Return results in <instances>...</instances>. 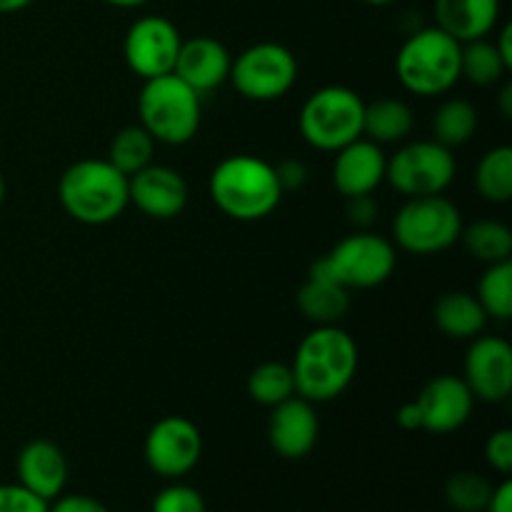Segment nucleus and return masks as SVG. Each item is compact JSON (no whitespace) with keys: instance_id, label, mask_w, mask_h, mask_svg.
<instances>
[{"instance_id":"ea45409f","label":"nucleus","mask_w":512,"mask_h":512,"mask_svg":"<svg viewBox=\"0 0 512 512\" xmlns=\"http://www.w3.org/2000/svg\"><path fill=\"white\" fill-rule=\"evenodd\" d=\"M495 48H498V53L503 55V60L508 63V68L512 70V25H503V30L498 33V38L493 40Z\"/></svg>"},{"instance_id":"c756f323","label":"nucleus","mask_w":512,"mask_h":512,"mask_svg":"<svg viewBox=\"0 0 512 512\" xmlns=\"http://www.w3.org/2000/svg\"><path fill=\"white\" fill-rule=\"evenodd\" d=\"M478 303L483 305L485 315L493 320H505L512 318V263L488 265V270L483 273L478 283Z\"/></svg>"},{"instance_id":"ddd939ff","label":"nucleus","mask_w":512,"mask_h":512,"mask_svg":"<svg viewBox=\"0 0 512 512\" xmlns=\"http://www.w3.org/2000/svg\"><path fill=\"white\" fill-rule=\"evenodd\" d=\"M463 380L473 398L503 403L512 393V348L495 335H478L470 343L463 363Z\"/></svg>"},{"instance_id":"a878e982","label":"nucleus","mask_w":512,"mask_h":512,"mask_svg":"<svg viewBox=\"0 0 512 512\" xmlns=\"http://www.w3.org/2000/svg\"><path fill=\"white\" fill-rule=\"evenodd\" d=\"M478 130V110L470 100L450 98L435 110L433 115V140L445 148H458L468 143Z\"/></svg>"},{"instance_id":"6ab92c4d","label":"nucleus","mask_w":512,"mask_h":512,"mask_svg":"<svg viewBox=\"0 0 512 512\" xmlns=\"http://www.w3.org/2000/svg\"><path fill=\"white\" fill-rule=\"evenodd\" d=\"M18 483L53 503L68 483V460L50 440H30L18 455Z\"/></svg>"},{"instance_id":"58836bf2","label":"nucleus","mask_w":512,"mask_h":512,"mask_svg":"<svg viewBox=\"0 0 512 512\" xmlns=\"http://www.w3.org/2000/svg\"><path fill=\"white\" fill-rule=\"evenodd\" d=\"M398 425L403 430H420V410L418 405L413 403H405L403 408L398 410Z\"/></svg>"},{"instance_id":"f03ea898","label":"nucleus","mask_w":512,"mask_h":512,"mask_svg":"<svg viewBox=\"0 0 512 512\" xmlns=\"http://www.w3.org/2000/svg\"><path fill=\"white\" fill-rule=\"evenodd\" d=\"M210 198L220 213L240 223L263 220L280 205V190L275 165L258 155H230L215 165L210 175Z\"/></svg>"},{"instance_id":"4468645a","label":"nucleus","mask_w":512,"mask_h":512,"mask_svg":"<svg viewBox=\"0 0 512 512\" xmlns=\"http://www.w3.org/2000/svg\"><path fill=\"white\" fill-rule=\"evenodd\" d=\"M473 400V393L463 378H455V375L433 378L415 398L420 410V430L433 435L455 433L468 423L473 413Z\"/></svg>"},{"instance_id":"9d476101","label":"nucleus","mask_w":512,"mask_h":512,"mask_svg":"<svg viewBox=\"0 0 512 512\" xmlns=\"http://www.w3.org/2000/svg\"><path fill=\"white\" fill-rule=\"evenodd\" d=\"M230 80L245 100L270 103L295 85L298 60L280 43L250 45L230 63Z\"/></svg>"},{"instance_id":"f3484780","label":"nucleus","mask_w":512,"mask_h":512,"mask_svg":"<svg viewBox=\"0 0 512 512\" xmlns=\"http://www.w3.org/2000/svg\"><path fill=\"white\" fill-rule=\"evenodd\" d=\"M385 158L383 148L368 138H358L335 153L333 183L340 195L355 198V195H373L385 180Z\"/></svg>"},{"instance_id":"c9c22d12","label":"nucleus","mask_w":512,"mask_h":512,"mask_svg":"<svg viewBox=\"0 0 512 512\" xmlns=\"http://www.w3.org/2000/svg\"><path fill=\"white\" fill-rule=\"evenodd\" d=\"M378 218V203L370 195H355L348 198V220L358 228H368Z\"/></svg>"},{"instance_id":"f8f14e48","label":"nucleus","mask_w":512,"mask_h":512,"mask_svg":"<svg viewBox=\"0 0 512 512\" xmlns=\"http://www.w3.org/2000/svg\"><path fill=\"white\" fill-rule=\"evenodd\" d=\"M180 45H183V38L173 20L163 15H143L125 33L123 55L135 75L150 80L173 73Z\"/></svg>"},{"instance_id":"4c0bfd02","label":"nucleus","mask_w":512,"mask_h":512,"mask_svg":"<svg viewBox=\"0 0 512 512\" xmlns=\"http://www.w3.org/2000/svg\"><path fill=\"white\" fill-rule=\"evenodd\" d=\"M485 512H512V483L510 480H503L498 488H493Z\"/></svg>"},{"instance_id":"393cba45","label":"nucleus","mask_w":512,"mask_h":512,"mask_svg":"<svg viewBox=\"0 0 512 512\" xmlns=\"http://www.w3.org/2000/svg\"><path fill=\"white\" fill-rule=\"evenodd\" d=\"M468 253L485 265L505 263L512 255V230L500 220H475L460 233Z\"/></svg>"},{"instance_id":"a19ab883","label":"nucleus","mask_w":512,"mask_h":512,"mask_svg":"<svg viewBox=\"0 0 512 512\" xmlns=\"http://www.w3.org/2000/svg\"><path fill=\"white\" fill-rule=\"evenodd\" d=\"M33 0H0V15H8V13H20L25 10Z\"/></svg>"},{"instance_id":"20e7f679","label":"nucleus","mask_w":512,"mask_h":512,"mask_svg":"<svg viewBox=\"0 0 512 512\" xmlns=\"http://www.w3.org/2000/svg\"><path fill=\"white\" fill-rule=\"evenodd\" d=\"M460 50L463 43L438 25L420 28L398 50L395 73L408 93L420 98L443 95L460 80Z\"/></svg>"},{"instance_id":"473e14b6","label":"nucleus","mask_w":512,"mask_h":512,"mask_svg":"<svg viewBox=\"0 0 512 512\" xmlns=\"http://www.w3.org/2000/svg\"><path fill=\"white\" fill-rule=\"evenodd\" d=\"M48 505L20 483L0 485V512H48Z\"/></svg>"},{"instance_id":"a18cd8bd","label":"nucleus","mask_w":512,"mask_h":512,"mask_svg":"<svg viewBox=\"0 0 512 512\" xmlns=\"http://www.w3.org/2000/svg\"><path fill=\"white\" fill-rule=\"evenodd\" d=\"M3 200H5V180L3 175H0V205H3Z\"/></svg>"},{"instance_id":"5701e85b","label":"nucleus","mask_w":512,"mask_h":512,"mask_svg":"<svg viewBox=\"0 0 512 512\" xmlns=\"http://www.w3.org/2000/svg\"><path fill=\"white\" fill-rule=\"evenodd\" d=\"M415 123V115L405 100L398 98H378L373 103H365L363 110V138L373 143H400L410 135Z\"/></svg>"},{"instance_id":"2f4dec72","label":"nucleus","mask_w":512,"mask_h":512,"mask_svg":"<svg viewBox=\"0 0 512 512\" xmlns=\"http://www.w3.org/2000/svg\"><path fill=\"white\" fill-rule=\"evenodd\" d=\"M153 512H205V500L190 485H168L153 500Z\"/></svg>"},{"instance_id":"f704fd0d","label":"nucleus","mask_w":512,"mask_h":512,"mask_svg":"<svg viewBox=\"0 0 512 512\" xmlns=\"http://www.w3.org/2000/svg\"><path fill=\"white\" fill-rule=\"evenodd\" d=\"M48 512H110L100 500L90 495H58L48 505Z\"/></svg>"},{"instance_id":"dca6fc26","label":"nucleus","mask_w":512,"mask_h":512,"mask_svg":"<svg viewBox=\"0 0 512 512\" xmlns=\"http://www.w3.org/2000/svg\"><path fill=\"white\" fill-rule=\"evenodd\" d=\"M320 423L313 403L300 395L275 405L268 423V440L275 453L285 460H300L318 443Z\"/></svg>"},{"instance_id":"e433bc0d","label":"nucleus","mask_w":512,"mask_h":512,"mask_svg":"<svg viewBox=\"0 0 512 512\" xmlns=\"http://www.w3.org/2000/svg\"><path fill=\"white\" fill-rule=\"evenodd\" d=\"M275 175H278V183L283 193L288 190H300L308 180V168H305L300 160H283L280 165H275Z\"/></svg>"},{"instance_id":"bb28decb","label":"nucleus","mask_w":512,"mask_h":512,"mask_svg":"<svg viewBox=\"0 0 512 512\" xmlns=\"http://www.w3.org/2000/svg\"><path fill=\"white\" fill-rule=\"evenodd\" d=\"M155 140L143 125H128L110 140L108 163L118 168L125 178L135 175L138 170L148 168L153 163Z\"/></svg>"},{"instance_id":"c03bdc74","label":"nucleus","mask_w":512,"mask_h":512,"mask_svg":"<svg viewBox=\"0 0 512 512\" xmlns=\"http://www.w3.org/2000/svg\"><path fill=\"white\" fill-rule=\"evenodd\" d=\"M363 3H368V5H375V8H383V5H390V3H395V0H363Z\"/></svg>"},{"instance_id":"a211bd4d","label":"nucleus","mask_w":512,"mask_h":512,"mask_svg":"<svg viewBox=\"0 0 512 512\" xmlns=\"http://www.w3.org/2000/svg\"><path fill=\"white\" fill-rule=\"evenodd\" d=\"M230 63L233 58L220 40L198 35V38L183 40L173 73L195 93L203 95L220 88L230 78Z\"/></svg>"},{"instance_id":"39448f33","label":"nucleus","mask_w":512,"mask_h":512,"mask_svg":"<svg viewBox=\"0 0 512 512\" xmlns=\"http://www.w3.org/2000/svg\"><path fill=\"white\" fill-rule=\"evenodd\" d=\"M138 115L155 143L185 145L198 135L203 105L188 83L168 73L145 80L138 95Z\"/></svg>"},{"instance_id":"2eb2a0df","label":"nucleus","mask_w":512,"mask_h":512,"mask_svg":"<svg viewBox=\"0 0 512 512\" xmlns=\"http://www.w3.org/2000/svg\"><path fill=\"white\" fill-rule=\"evenodd\" d=\"M130 203L153 220H173L188 205V183L183 175L165 165L150 163L128 178Z\"/></svg>"},{"instance_id":"0eeeda50","label":"nucleus","mask_w":512,"mask_h":512,"mask_svg":"<svg viewBox=\"0 0 512 512\" xmlns=\"http://www.w3.org/2000/svg\"><path fill=\"white\" fill-rule=\"evenodd\" d=\"M393 270V243L383 235L360 230V233L340 240L328 255L315 260L310 273L328 275L330 280H335V283L348 290H368L383 285L393 275Z\"/></svg>"},{"instance_id":"423d86ee","label":"nucleus","mask_w":512,"mask_h":512,"mask_svg":"<svg viewBox=\"0 0 512 512\" xmlns=\"http://www.w3.org/2000/svg\"><path fill=\"white\" fill-rule=\"evenodd\" d=\"M365 103L345 85H328L310 95L300 108V135L315 150L338 153L353 140L363 138Z\"/></svg>"},{"instance_id":"b1692460","label":"nucleus","mask_w":512,"mask_h":512,"mask_svg":"<svg viewBox=\"0 0 512 512\" xmlns=\"http://www.w3.org/2000/svg\"><path fill=\"white\" fill-rule=\"evenodd\" d=\"M508 73V63L498 53L493 40L480 38L463 43V50H460V78L480 85V88H490V85H498Z\"/></svg>"},{"instance_id":"1a4fd4ad","label":"nucleus","mask_w":512,"mask_h":512,"mask_svg":"<svg viewBox=\"0 0 512 512\" xmlns=\"http://www.w3.org/2000/svg\"><path fill=\"white\" fill-rule=\"evenodd\" d=\"M455 155L435 140H415L403 145L385 165V180L405 198L443 195L455 180Z\"/></svg>"},{"instance_id":"f257e3e1","label":"nucleus","mask_w":512,"mask_h":512,"mask_svg":"<svg viewBox=\"0 0 512 512\" xmlns=\"http://www.w3.org/2000/svg\"><path fill=\"white\" fill-rule=\"evenodd\" d=\"M295 395L308 403H328L345 393L358 373V345L338 325H318L298 345L293 365Z\"/></svg>"},{"instance_id":"c85d7f7f","label":"nucleus","mask_w":512,"mask_h":512,"mask_svg":"<svg viewBox=\"0 0 512 512\" xmlns=\"http://www.w3.org/2000/svg\"><path fill=\"white\" fill-rule=\"evenodd\" d=\"M248 395L258 405H265V408H275L283 400L293 398L295 380L290 365L270 360V363L253 368V373L248 375Z\"/></svg>"},{"instance_id":"72a5a7b5","label":"nucleus","mask_w":512,"mask_h":512,"mask_svg":"<svg viewBox=\"0 0 512 512\" xmlns=\"http://www.w3.org/2000/svg\"><path fill=\"white\" fill-rule=\"evenodd\" d=\"M485 460H488V465L495 473H512V430H495V433L485 440Z\"/></svg>"},{"instance_id":"79ce46f5","label":"nucleus","mask_w":512,"mask_h":512,"mask_svg":"<svg viewBox=\"0 0 512 512\" xmlns=\"http://www.w3.org/2000/svg\"><path fill=\"white\" fill-rule=\"evenodd\" d=\"M500 110H503L505 118L512 115V83H505V88L500 90Z\"/></svg>"},{"instance_id":"9b49d317","label":"nucleus","mask_w":512,"mask_h":512,"mask_svg":"<svg viewBox=\"0 0 512 512\" xmlns=\"http://www.w3.org/2000/svg\"><path fill=\"white\" fill-rule=\"evenodd\" d=\"M143 453L148 468L160 478H183L203 455V435L193 420L183 415H168L148 430Z\"/></svg>"},{"instance_id":"6e6552de","label":"nucleus","mask_w":512,"mask_h":512,"mask_svg":"<svg viewBox=\"0 0 512 512\" xmlns=\"http://www.w3.org/2000/svg\"><path fill=\"white\" fill-rule=\"evenodd\" d=\"M463 233L460 210L445 195L408 198L393 220V238L413 255H435L455 245Z\"/></svg>"},{"instance_id":"7c9ffc66","label":"nucleus","mask_w":512,"mask_h":512,"mask_svg":"<svg viewBox=\"0 0 512 512\" xmlns=\"http://www.w3.org/2000/svg\"><path fill=\"white\" fill-rule=\"evenodd\" d=\"M490 493H493V485L480 473H470V470L450 475L445 483V500L458 512H485Z\"/></svg>"},{"instance_id":"37998d69","label":"nucleus","mask_w":512,"mask_h":512,"mask_svg":"<svg viewBox=\"0 0 512 512\" xmlns=\"http://www.w3.org/2000/svg\"><path fill=\"white\" fill-rule=\"evenodd\" d=\"M103 3L113 5V8H123V10H130V8H140V5L150 3V0H103Z\"/></svg>"},{"instance_id":"4be33fe9","label":"nucleus","mask_w":512,"mask_h":512,"mask_svg":"<svg viewBox=\"0 0 512 512\" xmlns=\"http://www.w3.org/2000/svg\"><path fill=\"white\" fill-rule=\"evenodd\" d=\"M433 320L445 338L473 340L483 333L490 318L485 315L483 305L478 303L475 295L455 290V293H445L435 303Z\"/></svg>"},{"instance_id":"412c9836","label":"nucleus","mask_w":512,"mask_h":512,"mask_svg":"<svg viewBox=\"0 0 512 512\" xmlns=\"http://www.w3.org/2000/svg\"><path fill=\"white\" fill-rule=\"evenodd\" d=\"M350 290L330 280L328 275L310 273L298 290V308L310 323L338 325L350 308Z\"/></svg>"},{"instance_id":"cd10ccee","label":"nucleus","mask_w":512,"mask_h":512,"mask_svg":"<svg viewBox=\"0 0 512 512\" xmlns=\"http://www.w3.org/2000/svg\"><path fill=\"white\" fill-rule=\"evenodd\" d=\"M475 188L488 203H508L512 198V148L498 145L480 158L475 170Z\"/></svg>"},{"instance_id":"aec40b11","label":"nucleus","mask_w":512,"mask_h":512,"mask_svg":"<svg viewBox=\"0 0 512 512\" xmlns=\"http://www.w3.org/2000/svg\"><path fill=\"white\" fill-rule=\"evenodd\" d=\"M435 20L458 43L488 38L500 20V0H435Z\"/></svg>"},{"instance_id":"7ed1b4c3","label":"nucleus","mask_w":512,"mask_h":512,"mask_svg":"<svg viewBox=\"0 0 512 512\" xmlns=\"http://www.w3.org/2000/svg\"><path fill=\"white\" fill-rule=\"evenodd\" d=\"M58 198L65 213L83 225L113 223L130 205L128 178L108 158H85L63 170Z\"/></svg>"}]
</instances>
